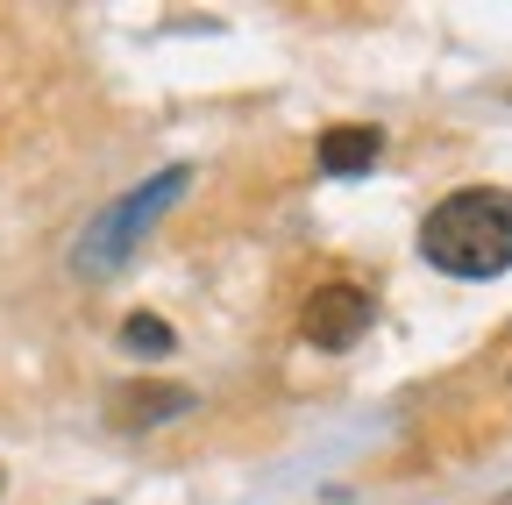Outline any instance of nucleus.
<instances>
[{
    "label": "nucleus",
    "mask_w": 512,
    "mask_h": 505,
    "mask_svg": "<svg viewBox=\"0 0 512 505\" xmlns=\"http://www.w3.org/2000/svg\"><path fill=\"white\" fill-rule=\"evenodd\" d=\"M420 257L448 278H505L512 271V193H498V185L448 193L420 221Z\"/></svg>",
    "instance_id": "obj_1"
},
{
    "label": "nucleus",
    "mask_w": 512,
    "mask_h": 505,
    "mask_svg": "<svg viewBox=\"0 0 512 505\" xmlns=\"http://www.w3.org/2000/svg\"><path fill=\"white\" fill-rule=\"evenodd\" d=\"M185 185H192V171L185 164H171V171H157V178H143L128 200H114L93 228H86V242L72 249V264L86 271V278H100V271H114V264H128L136 257V242H143V228H157L178 200H185Z\"/></svg>",
    "instance_id": "obj_2"
},
{
    "label": "nucleus",
    "mask_w": 512,
    "mask_h": 505,
    "mask_svg": "<svg viewBox=\"0 0 512 505\" xmlns=\"http://www.w3.org/2000/svg\"><path fill=\"white\" fill-rule=\"evenodd\" d=\"M370 321H377V299L356 285V278H328V285H313L306 292V306H299V335L313 342V349H356L363 335H370Z\"/></svg>",
    "instance_id": "obj_3"
},
{
    "label": "nucleus",
    "mask_w": 512,
    "mask_h": 505,
    "mask_svg": "<svg viewBox=\"0 0 512 505\" xmlns=\"http://www.w3.org/2000/svg\"><path fill=\"white\" fill-rule=\"evenodd\" d=\"M320 171H328V178H363L377 157H384V136L370 129V121H342V129H328V136H320Z\"/></svg>",
    "instance_id": "obj_4"
},
{
    "label": "nucleus",
    "mask_w": 512,
    "mask_h": 505,
    "mask_svg": "<svg viewBox=\"0 0 512 505\" xmlns=\"http://www.w3.org/2000/svg\"><path fill=\"white\" fill-rule=\"evenodd\" d=\"M178 413H192V392L185 385H121L114 392V427H164V420H178Z\"/></svg>",
    "instance_id": "obj_5"
},
{
    "label": "nucleus",
    "mask_w": 512,
    "mask_h": 505,
    "mask_svg": "<svg viewBox=\"0 0 512 505\" xmlns=\"http://www.w3.org/2000/svg\"><path fill=\"white\" fill-rule=\"evenodd\" d=\"M121 349L128 356H171L178 335H171V321H157V313H128V321H121Z\"/></svg>",
    "instance_id": "obj_6"
},
{
    "label": "nucleus",
    "mask_w": 512,
    "mask_h": 505,
    "mask_svg": "<svg viewBox=\"0 0 512 505\" xmlns=\"http://www.w3.org/2000/svg\"><path fill=\"white\" fill-rule=\"evenodd\" d=\"M0 491H8V470H0Z\"/></svg>",
    "instance_id": "obj_7"
}]
</instances>
